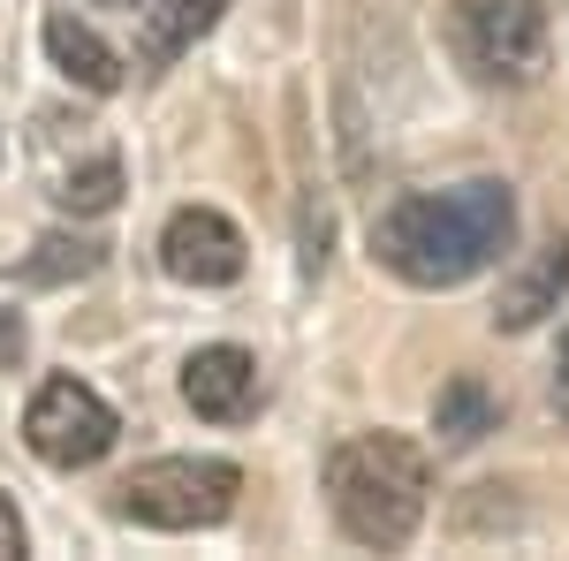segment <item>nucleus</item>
Segmentation results:
<instances>
[{"label":"nucleus","mask_w":569,"mask_h":561,"mask_svg":"<svg viewBox=\"0 0 569 561\" xmlns=\"http://www.w3.org/2000/svg\"><path fill=\"white\" fill-rule=\"evenodd\" d=\"M99 8H137V0H99Z\"/></svg>","instance_id":"obj_17"},{"label":"nucleus","mask_w":569,"mask_h":561,"mask_svg":"<svg viewBox=\"0 0 569 561\" xmlns=\"http://www.w3.org/2000/svg\"><path fill=\"white\" fill-rule=\"evenodd\" d=\"M517 243V190L501 174H471L448 190H410L372 220V259L410 289H463Z\"/></svg>","instance_id":"obj_1"},{"label":"nucleus","mask_w":569,"mask_h":561,"mask_svg":"<svg viewBox=\"0 0 569 561\" xmlns=\"http://www.w3.org/2000/svg\"><path fill=\"white\" fill-rule=\"evenodd\" d=\"M160 266H168V281L182 289H228V281H243V228L213 206H176L168 228H160Z\"/></svg>","instance_id":"obj_6"},{"label":"nucleus","mask_w":569,"mask_h":561,"mask_svg":"<svg viewBox=\"0 0 569 561\" xmlns=\"http://www.w3.org/2000/svg\"><path fill=\"white\" fill-rule=\"evenodd\" d=\"M555 410H562V425H569V334L555 349Z\"/></svg>","instance_id":"obj_16"},{"label":"nucleus","mask_w":569,"mask_h":561,"mask_svg":"<svg viewBox=\"0 0 569 561\" xmlns=\"http://www.w3.org/2000/svg\"><path fill=\"white\" fill-rule=\"evenodd\" d=\"M327 509L350 547L395 554L418 539V523L433 509V455L402 432H350L327 455Z\"/></svg>","instance_id":"obj_2"},{"label":"nucleus","mask_w":569,"mask_h":561,"mask_svg":"<svg viewBox=\"0 0 569 561\" xmlns=\"http://www.w3.org/2000/svg\"><path fill=\"white\" fill-rule=\"evenodd\" d=\"M46 53H53V69H61L77 91H99V99H107V91H122V53L99 39L84 16H69V8H53V16H46Z\"/></svg>","instance_id":"obj_10"},{"label":"nucleus","mask_w":569,"mask_h":561,"mask_svg":"<svg viewBox=\"0 0 569 561\" xmlns=\"http://www.w3.org/2000/svg\"><path fill=\"white\" fill-rule=\"evenodd\" d=\"M448 53L479 84L525 91L547 77V8L539 0H456L448 8Z\"/></svg>","instance_id":"obj_4"},{"label":"nucleus","mask_w":569,"mask_h":561,"mask_svg":"<svg viewBox=\"0 0 569 561\" xmlns=\"http://www.w3.org/2000/svg\"><path fill=\"white\" fill-rule=\"evenodd\" d=\"M23 349H31V334H23V319L0 303V372H16L23 364Z\"/></svg>","instance_id":"obj_14"},{"label":"nucleus","mask_w":569,"mask_h":561,"mask_svg":"<svg viewBox=\"0 0 569 561\" xmlns=\"http://www.w3.org/2000/svg\"><path fill=\"white\" fill-rule=\"evenodd\" d=\"M53 206L77 213V220L114 213V206H122V160L99 152V160H84V168H69V174H61V190H53Z\"/></svg>","instance_id":"obj_13"},{"label":"nucleus","mask_w":569,"mask_h":561,"mask_svg":"<svg viewBox=\"0 0 569 561\" xmlns=\"http://www.w3.org/2000/svg\"><path fill=\"white\" fill-rule=\"evenodd\" d=\"M182 402H190L198 418H213V425H243V418L259 410V357L236 349V342L198 349V357L182 364Z\"/></svg>","instance_id":"obj_7"},{"label":"nucleus","mask_w":569,"mask_h":561,"mask_svg":"<svg viewBox=\"0 0 569 561\" xmlns=\"http://www.w3.org/2000/svg\"><path fill=\"white\" fill-rule=\"evenodd\" d=\"M220 8L228 0H137L130 8L137 16V61L144 69H176L182 53L220 23Z\"/></svg>","instance_id":"obj_9"},{"label":"nucleus","mask_w":569,"mask_h":561,"mask_svg":"<svg viewBox=\"0 0 569 561\" xmlns=\"http://www.w3.org/2000/svg\"><path fill=\"white\" fill-rule=\"evenodd\" d=\"M23 547H31V539H23V517H16V501L0 493V561H16Z\"/></svg>","instance_id":"obj_15"},{"label":"nucleus","mask_w":569,"mask_h":561,"mask_svg":"<svg viewBox=\"0 0 569 561\" xmlns=\"http://www.w3.org/2000/svg\"><path fill=\"white\" fill-rule=\"evenodd\" d=\"M99 266H107V243H91V236H39L31 259H23V281L31 289H61V281H84Z\"/></svg>","instance_id":"obj_12"},{"label":"nucleus","mask_w":569,"mask_h":561,"mask_svg":"<svg viewBox=\"0 0 569 561\" xmlns=\"http://www.w3.org/2000/svg\"><path fill=\"white\" fill-rule=\"evenodd\" d=\"M236 493L243 471L220 463V455H160V463H137L114 485V517L144 523V531H213L236 517Z\"/></svg>","instance_id":"obj_3"},{"label":"nucleus","mask_w":569,"mask_h":561,"mask_svg":"<svg viewBox=\"0 0 569 561\" xmlns=\"http://www.w3.org/2000/svg\"><path fill=\"white\" fill-rule=\"evenodd\" d=\"M493 425H501V402H493V394H486V380H471V372H456V380L433 394L440 448H479Z\"/></svg>","instance_id":"obj_11"},{"label":"nucleus","mask_w":569,"mask_h":561,"mask_svg":"<svg viewBox=\"0 0 569 561\" xmlns=\"http://www.w3.org/2000/svg\"><path fill=\"white\" fill-rule=\"evenodd\" d=\"M114 432H122V418L107 410V394L69 380V372L39 380L31 410H23V448L39 455L46 471H91V463H107Z\"/></svg>","instance_id":"obj_5"},{"label":"nucleus","mask_w":569,"mask_h":561,"mask_svg":"<svg viewBox=\"0 0 569 561\" xmlns=\"http://www.w3.org/2000/svg\"><path fill=\"white\" fill-rule=\"evenodd\" d=\"M569 303V236L555 243H539L509 281H501V297H493V334H531L539 319H555Z\"/></svg>","instance_id":"obj_8"}]
</instances>
